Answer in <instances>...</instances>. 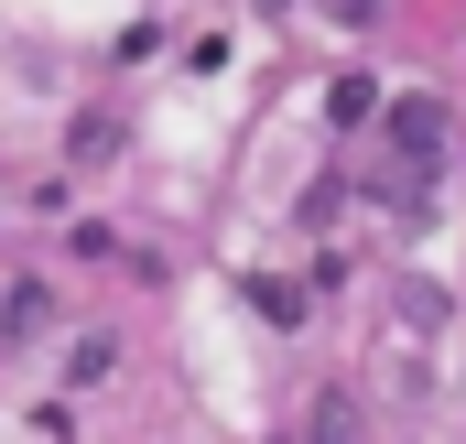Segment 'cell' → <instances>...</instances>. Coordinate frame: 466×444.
Instances as JSON below:
<instances>
[{
	"label": "cell",
	"instance_id": "obj_7",
	"mask_svg": "<svg viewBox=\"0 0 466 444\" xmlns=\"http://www.w3.org/2000/svg\"><path fill=\"white\" fill-rule=\"evenodd\" d=\"M326 11H337V22H369V11H380V0H326Z\"/></svg>",
	"mask_w": 466,
	"mask_h": 444
},
{
	"label": "cell",
	"instance_id": "obj_2",
	"mask_svg": "<svg viewBox=\"0 0 466 444\" xmlns=\"http://www.w3.org/2000/svg\"><path fill=\"white\" fill-rule=\"evenodd\" d=\"M44 326H55L44 282H11V293H0V347H22V336H44Z\"/></svg>",
	"mask_w": 466,
	"mask_h": 444
},
{
	"label": "cell",
	"instance_id": "obj_5",
	"mask_svg": "<svg viewBox=\"0 0 466 444\" xmlns=\"http://www.w3.org/2000/svg\"><path fill=\"white\" fill-rule=\"evenodd\" d=\"M109 152H119V119H109V109L76 119V163H109Z\"/></svg>",
	"mask_w": 466,
	"mask_h": 444
},
{
	"label": "cell",
	"instance_id": "obj_3",
	"mask_svg": "<svg viewBox=\"0 0 466 444\" xmlns=\"http://www.w3.org/2000/svg\"><path fill=\"white\" fill-rule=\"evenodd\" d=\"M369 109H380V87H369V76H337V87H326V119H337V130H358Z\"/></svg>",
	"mask_w": 466,
	"mask_h": 444
},
{
	"label": "cell",
	"instance_id": "obj_4",
	"mask_svg": "<svg viewBox=\"0 0 466 444\" xmlns=\"http://www.w3.org/2000/svg\"><path fill=\"white\" fill-rule=\"evenodd\" d=\"M109 358H119V336H76V347H66V379L87 390V379H109Z\"/></svg>",
	"mask_w": 466,
	"mask_h": 444
},
{
	"label": "cell",
	"instance_id": "obj_1",
	"mask_svg": "<svg viewBox=\"0 0 466 444\" xmlns=\"http://www.w3.org/2000/svg\"><path fill=\"white\" fill-rule=\"evenodd\" d=\"M390 141H401V163L434 174V163H445V98H401V109H390Z\"/></svg>",
	"mask_w": 466,
	"mask_h": 444
},
{
	"label": "cell",
	"instance_id": "obj_6",
	"mask_svg": "<svg viewBox=\"0 0 466 444\" xmlns=\"http://www.w3.org/2000/svg\"><path fill=\"white\" fill-rule=\"evenodd\" d=\"M249 304H260L271 326H293V315H304V293H293V282H249Z\"/></svg>",
	"mask_w": 466,
	"mask_h": 444
}]
</instances>
